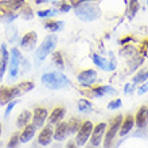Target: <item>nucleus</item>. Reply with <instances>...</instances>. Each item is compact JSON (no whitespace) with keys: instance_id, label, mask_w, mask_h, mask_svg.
Masks as SVG:
<instances>
[{"instance_id":"nucleus-24","label":"nucleus","mask_w":148,"mask_h":148,"mask_svg":"<svg viewBox=\"0 0 148 148\" xmlns=\"http://www.w3.org/2000/svg\"><path fill=\"white\" fill-rule=\"evenodd\" d=\"M148 79V70L147 69H141L139 73L133 77V82L135 84H140V82H144Z\"/></svg>"},{"instance_id":"nucleus-38","label":"nucleus","mask_w":148,"mask_h":148,"mask_svg":"<svg viewBox=\"0 0 148 148\" xmlns=\"http://www.w3.org/2000/svg\"><path fill=\"white\" fill-rule=\"evenodd\" d=\"M128 40H131V38H125V39H123V40H121V45H124V43H127Z\"/></svg>"},{"instance_id":"nucleus-23","label":"nucleus","mask_w":148,"mask_h":148,"mask_svg":"<svg viewBox=\"0 0 148 148\" xmlns=\"http://www.w3.org/2000/svg\"><path fill=\"white\" fill-rule=\"evenodd\" d=\"M62 26H63V22H61V20H58V22L50 20V22H47V23L45 24V27H46L47 30H50V31H53V32L59 31V30L62 28Z\"/></svg>"},{"instance_id":"nucleus-30","label":"nucleus","mask_w":148,"mask_h":148,"mask_svg":"<svg viewBox=\"0 0 148 148\" xmlns=\"http://www.w3.org/2000/svg\"><path fill=\"white\" fill-rule=\"evenodd\" d=\"M57 14L55 10H45V11H38V15L40 18H47V16H53Z\"/></svg>"},{"instance_id":"nucleus-26","label":"nucleus","mask_w":148,"mask_h":148,"mask_svg":"<svg viewBox=\"0 0 148 148\" xmlns=\"http://www.w3.org/2000/svg\"><path fill=\"white\" fill-rule=\"evenodd\" d=\"M139 8H140L139 1H137V0H131V3H129V18H131V19L136 15V12L139 11Z\"/></svg>"},{"instance_id":"nucleus-40","label":"nucleus","mask_w":148,"mask_h":148,"mask_svg":"<svg viewBox=\"0 0 148 148\" xmlns=\"http://www.w3.org/2000/svg\"><path fill=\"white\" fill-rule=\"evenodd\" d=\"M0 135H1V124H0Z\"/></svg>"},{"instance_id":"nucleus-18","label":"nucleus","mask_w":148,"mask_h":148,"mask_svg":"<svg viewBox=\"0 0 148 148\" xmlns=\"http://www.w3.org/2000/svg\"><path fill=\"white\" fill-rule=\"evenodd\" d=\"M36 40H38V35H36V32L31 31V32H27L26 35L22 38V46L26 47V49H32L34 47V45L36 43Z\"/></svg>"},{"instance_id":"nucleus-8","label":"nucleus","mask_w":148,"mask_h":148,"mask_svg":"<svg viewBox=\"0 0 148 148\" xmlns=\"http://www.w3.org/2000/svg\"><path fill=\"white\" fill-rule=\"evenodd\" d=\"M77 78L82 86L89 88V86L93 85L94 82H96V79H97V73L94 70H92V69H88V70L81 71V73L78 74Z\"/></svg>"},{"instance_id":"nucleus-31","label":"nucleus","mask_w":148,"mask_h":148,"mask_svg":"<svg viewBox=\"0 0 148 148\" xmlns=\"http://www.w3.org/2000/svg\"><path fill=\"white\" fill-rule=\"evenodd\" d=\"M141 63H143V58H136L132 63H131V66H129V67H131V71H133L135 69H137V67L140 66Z\"/></svg>"},{"instance_id":"nucleus-15","label":"nucleus","mask_w":148,"mask_h":148,"mask_svg":"<svg viewBox=\"0 0 148 148\" xmlns=\"http://www.w3.org/2000/svg\"><path fill=\"white\" fill-rule=\"evenodd\" d=\"M133 125H135V117H132L131 114L123 119L121 121V125H120V129H119V132H120V136H125L127 133H129L132 131Z\"/></svg>"},{"instance_id":"nucleus-35","label":"nucleus","mask_w":148,"mask_h":148,"mask_svg":"<svg viewBox=\"0 0 148 148\" xmlns=\"http://www.w3.org/2000/svg\"><path fill=\"white\" fill-rule=\"evenodd\" d=\"M132 90H133V84H127V85H125V93L127 94H128L129 92L132 93Z\"/></svg>"},{"instance_id":"nucleus-37","label":"nucleus","mask_w":148,"mask_h":148,"mask_svg":"<svg viewBox=\"0 0 148 148\" xmlns=\"http://www.w3.org/2000/svg\"><path fill=\"white\" fill-rule=\"evenodd\" d=\"M66 148H77V144L74 143V141H69L67 143V147Z\"/></svg>"},{"instance_id":"nucleus-1","label":"nucleus","mask_w":148,"mask_h":148,"mask_svg":"<svg viewBox=\"0 0 148 148\" xmlns=\"http://www.w3.org/2000/svg\"><path fill=\"white\" fill-rule=\"evenodd\" d=\"M42 84L49 89H62V88H69L71 85L69 78L58 71H51L42 75Z\"/></svg>"},{"instance_id":"nucleus-19","label":"nucleus","mask_w":148,"mask_h":148,"mask_svg":"<svg viewBox=\"0 0 148 148\" xmlns=\"http://www.w3.org/2000/svg\"><path fill=\"white\" fill-rule=\"evenodd\" d=\"M14 94H12V89L11 88H0V105H5L10 101L14 100Z\"/></svg>"},{"instance_id":"nucleus-12","label":"nucleus","mask_w":148,"mask_h":148,"mask_svg":"<svg viewBox=\"0 0 148 148\" xmlns=\"http://www.w3.org/2000/svg\"><path fill=\"white\" fill-rule=\"evenodd\" d=\"M67 136H69L67 123L61 121V123H58V125H57V128H55V132H54V135H53V137H54L57 141H62V140H65Z\"/></svg>"},{"instance_id":"nucleus-11","label":"nucleus","mask_w":148,"mask_h":148,"mask_svg":"<svg viewBox=\"0 0 148 148\" xmlns=\"http://www.w3.org/2000/svg\"><path fill=\"white\" fill-rule=\"evenodd\" d=\"M53 135H54V131L51 128V125H47L42 129V132L39 133L38 136V143L40 145H49L51 143V139H53Z\"/></svg>"},{"instance_id":"nucleus-6","label":"nucleus","mask_w":148,"mask_h":148,"mask_svg":"<svg viewBox=\"0 0 148 148\" xmlns=\"http://www.w3.org/2000/svg\"><path fill=\"white\" fill-rule=\"evenodd\" d=\"M105 131H106V124L105 123H98L96 127H93L92 135H90V144L97 147L101 144L102 137L105 136Z\"/></svg>"},{"instance_id":"nucleus-25","label":"nucleus","mask_w":148,"mask_h":148,"mask_svg":"<svg viewBox=\"0 0 148 148\" xmlns=\"http://www.w3.org/2000/svg\"><path fill=\"white\" fill-rule=\"evenodd\" d=\"M81 121L78 119H71L69 123H67V128H69V133H75L81 127Z\"/></svg>"},{"instance_id":"nucleus-17","label":"nucleus","mask_w":148,"mask_h":148,"mask_svg":"<svg viewBox=\"0 0 148 148\" xmlns=\"http://www.w3.org/2000/svg\"><path fill=\"white\" fill-rule=\"evenodd\" d=\"M93 62L97 65L100 69H102V70H105V71H110L114 69V63H110L108 62L106 59H104L101 57V55H98V54H93Z\"/></svg>"},{"instance_id":"nucleus-21","label":"nucleus","mask_w":148,"mask_h":148,"mask_svg":"<svg viewBox=\"0 0 148 148\" xmlns=\"http://www.w3.org/2000/svg\"><path fill=\"white\" fill-rule=\"evenodd\" d=\"M30 120H31V112H28V110H23V112L19 114V117H18L16 125H18L19 128H24V127L30 123Z\"/></svg>"},{"instance_id":"nucleus-5","label":"nucleus","mask_w":148,"mask_h":148,"mask_svg":"<svg viewBox=\"0 0 148 148\" xmlns=\"http://www.w3.org/2000/svg\"><path fill=\"white\" fill-rule=\"evenodd\" d=\"M92 131H93V124H92V121H89V120L84 121V123L81 124V127H79V129L77 131L75 144L77 145H85L86 141L90 139Z\"/></svg>"},{"instance_id":"nucleus-36","label":"nucleus","mask_w":148,"mask_h":148,"mask_svg":"<svg viewBox=\"0 0 148 148\" xmlns=\"http://www.w3.org/2000/svg\"><path fill=\"white\" fill-rule=\"evenodd\" d=\"M70 10V5L69 4H62V7H61V11L62 12H67Z\"/></svg>"},{"instance_id":"nucleus-16","label":"nucleus","mask_w":148,"mask_h":148,"mask_svg":"<svg viewBox=\"0 0 148 148\" xmlns=\"http://www.w3.org/2000/svg\"><path fill=\"white\" fill-rule=\"evenodd\" d=\"M65 113H66V109H65L63 106H57V108L51 112L50 117H49V123H50V125L61 123V120L65 117Z\"/></svg>"},{"instance_id":"nucleus-14","label":"nucleus","mask_w":148,"mask_h":148,"mask_svg":"<svg viewBox=\"0 0 148 148\" xmlns=\"http://www.w3.org/2000/svg\"><path fill=\"white\" fill-rule=\"evenodd\" d=\"M35 131H36V127L34 124H27L26 125V127L23 128V131H22V133L19 135L20 143H28V141L34 137Z\"/></svg>"},{"instance_id":"nucleus-34","label":"nucleus","mask_w":148,"mask_h":148,"mask_svg":"<svg viewBox=\"0 0 148 148\" xmlns=\"http://www.w3.org/2000/svg\"><path fill=\"white\" fill-rule=\"evenodd\" d=\"M15 105H16V101H10L8 102V106H7V110H5V117L10 114V112H11L14 108H15Z\"/></svg>"},{"instance_id":"nucleus-39","label":"nucleus","mask_w":148,"mask_h":148,"mask_svg":"<svg viewBox=\"0 0 148 148\" xmlns=\"http://www.w3.org/2000/svg\"><path fill=\"white\" fill-rule=\"evenodd\" d=\"M86 148H96V147H94V145H92V144H90V145H88V147H86Z\"/></svg>"},{"instance_id":"nucleus-2","label":"nucleus","mask_w":148,"mask_h":148,"mask_svg":"<svg viewBox=\"0 0 148 148\" xmlns=\"http://www.w3.org/2000/svg\"><path fill=\"white\" fill-rule=\"evenodd\" d=\"M75 15L84 22H93L100 18V10L94 4L84 3L75 7Z\"/></svg>"},{"instance_id":"nucleus-20","label":"nucleus","mask_w":148,"mask_h":148,"mask_svg":"<svg viewBox=\"0 0 148 148\" xmlns=\"http://www.w3.org/2000/svg\"><path fill=\"white\" fill-rule=\"evenodd\" d=\"M93 94L97 97H102L105 94H116V90L112 86H96L93 88Z\"/></svg>"},{"instance_id":"nucleus-10","label":"nucleus","mask_w":148,"mask_h":148,"mask_svg":"<svg viewBox=\"0 0 148 148\" xmlns=\"http://www.w3.org/2000/svg\"><path fill=\"white\" fill-rule=\"evenodd\" d=\"M135 124L139 129L144 128L148 124V108L147 106H141L140 109L137 110V114L135 117Z\"/></svg>"},{"instance_id":"nucleus-33","label":"nucleus","mask_w":148,"mask_h":148,"mask_svg":"<svg viewBox=\"0 0 148 148\" xmlns=\"http://www.w3.org/2000/svg\"><path fill=\"white\" fill-rule=\"evenodd\" d=\"M148 92V82H145V84H143V85L140 86V88H139V90H137V93L140 94H144V93H147Z\"/></svg>"},{"instance_id":"nucleus-7","label":"nucleus","mask_w":148,"mask_h":148,"mask_svg":"<svg viewBox=\"0 0 148 148\" xmlns=\"http://www.w3.org/2000/svg\"><path fill=\"white\" fill-rule=\"evenodd\" d=\"M20 61H22V55H20V51L16 49V47H14L11 50V61H10V75H11V78L14 79V78H16V75H18V70H19V63Z\"/></svg>"},{"instance_id":"nucleus-32","label":"nucleus","mask_w":148,"mask_h":148,"mask_svg":"<svg viewBox=\"0 0 148 148\" xmlns=\"http://www.w3.org/2000/svg\"><path fill=\"white\" fill-rule=\"evenodd\" d=\"M120 106H121V100L120 98H117V100H114V101L109 102L108 108H109V109H117V108H120Z\"/></svg>"},{"instance_id":"nucleus-9","label":"nucleus","mask_w":148,"mask_h":148,"mask_svg":"<svg viewBox=\"0 0 148 148\" xmlns=\"http://www.w3.org/2000/svg\"><path fill=\"white\" fill-rule=\"evenodd\" d=\"M49 116V112H47L46 108H42V106H39L34 110V117H32V124L35 125L36 128L39 127H42L45 124V120L47 119Z\"/></svg>"},{"instance_id":"nucleus-3","label":"nucleus","mask_w":148,"mask_h":148,"mask_svg":"<svg viewBox=\"0 0 148 148\" xmlns=\"http://www.w3.org/2000/svg\"><path fill=\"white\" fill-rule=\"evenodd\" d=\"M58 42V38L55 34H50V35H47L45 38V40L42 42V45L38 47V50H36L35 55H36V61H43V59L46 58L47 55L50 54L51 51L55 49V45Z\"/></svg>"},{"instance_id":"nucleus-22","label":"nucleus","mask_w":148,"mask_h":148,"mask_svg":"<svg viewBox=\"0 0 148 148\" xmlns=\"http://www.w3.org/2000/svg\"><path fill=\"white\" fill-rule=\"evenodd\" d=\"M23 4V0H5L3 3H0V7H7V10H16Z\"/></svg>"},{"instance_id":"nucleus-27","label":"nucleus","mask_w":148,"mask_h":148,"mask_svg":"<svg viewBox=\"0 0 148 148\" xmlns=\"http://www.w3.org/2000/svg\"><path fill=\"white\" fill-rule=\"evenodd\" d=\"M78 109L81 110V112H88V110L92 109V104L88 100H85V98H81L78 101Z\"/></svg>"},{"instance_id":"nucleus-4","label":"nucleus","mask_w":148,"mask_h":148,"mask_svg":"<svg viewBox=\"0 0 148 148\" xmlns=\"http://www.w3.org/2000/svg\"><path fill=\"white\" fill-rule=\"evenodd\" d=\"M121 121H123V116L119 114L116 116L114 119L112 120L109 125V129L105 131V139H104V148H110L112 147V143H113V139L114 136L117 135L119 129H120V125H121Z\"/></svg>"},{"instance_id":"nucleus-28","label":"nucleus","mask_w":148,"mask_h":148,"mask_svg":"<svg viewBox=\"0 0 148 148\" xmlns=\"http://www.w3.org/2000/svg\"><path fill=\"white\" fill-rule=\"evenodd\" d=\"M19 143H20V140H19V133H14V135L11 136V139H10V141H8L7 147L8 148H16Z\"/></svg>"},{"instance_id":"nucleus-29","label":"nucleus","mask_w":148,"mask_h":148,"mask_svg":"<svg viewBox=\"0 0 148 148\" xmlns=\"http://www.w3.org/2000/svg\"><path fill=\"white\" fill-rule=\"evenodd\" d=\"M53 61H54V63L57 65V66L59 67H63V59H62V55H61V53H54L53 54Z\"/></svg>"},{"instance_id":"nucleus-13","label":"nucleus","mask_w":148,"mask_h":148,"mask_svg":"<svg viewBox=\"0 0 148 148\" xmlns=\"http://www.w3.org/2000/svg\"><path fill=\"white\" fill-rule=\"evenodd\" d=\"M0 53H1V58H0V81H1L4 77V73H5V70L8 67V58H10V54H8L5 45H1Z\"/></svg>"}]
</instances>
